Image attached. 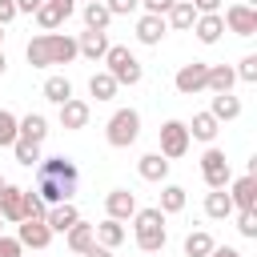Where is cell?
I'll use <instances>...</instances> for the list:
<instances>
[{
  "label": "cell",
  "mask_w": 257,
  "mask_h": 257,
  "mask_svg": "<svg viewBox=\"0 0 257 257\" xmlns=\"http://www.w3.org/2000/svg\"><path fill=\"white\" fill-rule=\"evenodd\" d=\"M185 128H189V137H197V141H213V137H217V120H213L209 112H197L193 124H185Z\"/></svg>",
  "instance_id": "1f68e13d"
},
{
  "label": "cell",
  "mask_w": 257,
  "mask_h": 257,
  "mask_svg": "<svg viewBox=\"0 0 257 257\" xmlns=\"http://www.w3.org/2000/svg\"><path fill=\"white\" fill-rule=\"evenodd\" d=\"M20 245H28V249H44L48 241H52V229L44 225V221H20V237H16Z\"/></svg>",
  "instance_id": "9a60e30c"
},
{
  "label": "cell",
  "mask_w": 257,
  "mask_h": 257,
  "mask_svg": "<svg viewBox=\"0 0 257 257\" xmlns=\"http://www.w3.org/2000/svg\"><path fill=\"white\" fill-rule=\"evenodd\" d=\"M237 76H241L245 84H253V80H257V56H245L241 68H237Z\"/></svg>",
  "instance_id": "8d00e7d4"
},
{
  "label": "cell",
  "mask_w": 257,
  "mask_h": 257,
  "mask_svg": "<svg viewBox=\"0 0 257 257\" xmlns=\"http://www.w3.org/2000/svg\"><path fill=\"white\" fill-rule=\"evenodd\" d=\"M12 16H16V4L12 0H0V24H8Z\"/></svg>",
  "instance_id": "7bdbcfd3"
},
{
  "label": "cell",
  "mask_w": 257,
  "mask_h": 257,
  "mask_svg": "<svg viewBox=\"0 0 257 257\" xmlns=\"http://www.w3.org/2000/svg\"><path fill=\"white\" fill-rule=\"evenodd\" d=\"M221 20H225L229 32H237V36H253V32H257V8H253V4H233Z\"/></svg>",
  "instance_id": "9c48e42d"
},
{
  "label": "cell",
  "mask_w": 257,
  "mask_h": 257,
  "mask_svg": "<svg viewBox=\"0 0 257 257\" xmlns=\"http://www.w3.org/2000/svg\"><path fill=\"white\" fill-rule=\"evenodd\" d=\"M76 181H80V173H76V165L68 161V157H40V165H36V197L44 201V205H64L72 193H76Z\"/></svg>",
  "instance_id": "6da1fadb"
},
{
  "label": "cell",
  "mask_w": 257,
  "mask_h": 257,
  "mask_svg": "<svg viewBox=\"0 0 257 257\" xmlns=\"http://www.w3.org/2000/svg\"><path fill=\"white\" fill-rule=\"evenodd\" d=\"M44 213H48V205L36 193H24V221H44Z\"/></svg>",
  "instance_id": "d590c367"
},
{
  "label": "cell",
  "mask_w": 257,
  "mask_h": 257,
  "mask_svg": "<svg viewBox=\"0 0 257 257\" xmlns=\"http://www.w3.org/2000/svg\"><path fill=\"white\" fill-rule=\"evenodd\" d=\"M237 229H241L245 237H257V209H249V213H241V221H237Z\"/></svg>",
  "instance_id": "74e56055"
},
{
  "label": "cell",
  "mask_w": 257,
  "mask_h": 257,
  "mask_svg": "<svg viewBox=\"0 0 257 257\" xmlns=\"http://www.w3.org/2000/svg\"><path fill=\"white\" fill-rule=\"evenodd\" d=\"M201 173H205V185L209 189H225L229 185V161H225V153L221 149H209L201 157Z\"/></svg>",
  "instance_id": "ba28073f"
},
{
  "label": "cell",
  "mask_w": 257,
  "mask_h": 257,
  "mask_svg": "<svg viewBox=\"0 0 257 257\" xmlns=\"http://www.w3.org/2000/svg\"><path fill=\"white\" fill-rule=\"evenodd\" d=\"M16 137H20V120L8 108H0V145H16Z\"/></svg>",
  "instance_id": "e575fe53"
},
{
  "label": "cell",
  "mask_w": 257,
  "mask_h": 257,
  "mask_svg": "<svg viewBox=\"0 0 257 257\" xmlns=\"http://www.w3.org/2000/svg\"><path fill=\"white\" fill-rule=\"evenodd\" d=\"M137 169H141V177H145V181H165V177H169V161H165L161 153L141 157V165H137Z\"/></svg>",
  "instance_id": "cb8c5ba5"
},
{
  "label": "cell",
  "mask_w": 257,
  "mask_h": 257,
  "mask_svg": "<svg viewBox=\"0 0 257 257\" xmlns=\"http://www.w3.org/2000/svg\"><path fill=\"white\" fill-rule=\"evenodd\" d=\"M229 201H233V209H241V213L257 209V173H245L241 181H233V193H229Z\"/></svg>",
  "instance_id": "30bf717a"
},
{
  "label": "cell",
  "mask_w": 257,
  "mask_h": 257,
  "mask_svg": "<svg viewBox=\"0 0 257 257\" xmlns=\"http://www.w3.org/2000/svg\"><path fill=\"white\" fill-rule=\"evenodd\" d=\"M0 40H4V32H0Z\"/></svg>",
  "instance_id": "816d5d0a"
},
{
  "label": "cell",
  "mask_w": 257,
  "mask_h": 257,
  "mask_svg": "<svg viewBox=\"0 0 257 257\" xmlns=\"http://www.w3.org/2000/svg\"><path fill=\"white\" fill-rule=\"evenodd\" d=\"M205 213H209L213 221L229 217V213H233V201H229V193H225V189H213V193L205 197Z\"/></svg>",
  "instance_id": "4316f807"
},
{
  "label": "cell",
  "mask_w": 257,
  "mask_h": 257,
  "mask_svg": "<svg viewBox=\"0 0 257 257\" xmlns=\"http://www.w3.org/2000/svg\"><path fill=\"white\" fill-rule=\"evenodd\" d=\"M189 153V128L181 120H165L161 124V157L173 161V157H185Z\"/></svg>",
  "instance_id": "8992f818"
},
{
  "label": "cell",
  "mask_w": 257,
  "mask_h": 257,
  "mask_svg": "<svg viewBox=\"0 0 257 257\" xmlns=\"http://www.w3.org/2000/svg\"><path fill=\"white\" fill-rule=\"evenodd\" d=\"M193 28H197V40H201V44H217L221 32H225V20H221L217 12H205V16H197Z\"/></svg>",
  "instance_id": "2e32d148"
},
{
  "label": "cell",
  "mask_w": 257,
  "mask_h": 257,
  "mask_svg": "<svg viewBox=\"0 0 257 257\" xmlns=\"http://www.w3.org/2000/svg\"><path fill=\"white\" fill-rule=\"evenodd\" d=\"M209 257H241V253H237V249H229V245H221V249H213Z\"/></svg>",
  "instance_id": "f6af8a7d"
},
{
  "label": "cell",
  "mask_w": 257,
  "mask_h": 257,
  "mask_svg": "<svg viewBox=\"0 0 257 257\" xmlns=\"http://www.w3.org/2000/svg\"><path fill=\"white\" fill-rule=\"evenodd\" d=\"M169 24H173V28H193V24H197V8H193L189 0H177V4L169 8Z\"/></svg>",
  "instance_id": "f1b7e54d"
},
{
  "label": "cell",
  "mask_w": 257,
  "mask_h": 257,
  "mask_svg": "<svg viewBox=\"0 0 257 257\" xmlns=\"http://www.w3.org/2000/svg\"><path fill=\"white\" fill-rule=\"evenodd\" d=\"M165 16H141V24H137V40L141 44H161V36H165Z\"/></svg>",
  "instance_id": "44dd1931"
},
{
  "label": "cell",
  "mask_w": 257,
  "mask_h": 257,
  "mask_svg": "<svg viewBox=\"0 0 257 257\" xmlns=\"http://www.w3.org/2000/svg\"><path fill=\"white\" fill-rule=\"evenodd\" d=\"M4 185H8V181H4V177H0V189H4Z\"/></svg>",
  "instance_id": "681fc988"
},
{
  "label": "cell",
  "mask_w": 257,
  "mask_h": 257,
  "mask_svg": "<svg viewBox=\"0 0 257 257\" xmlns=\"http://www.w3.org/2000/svg\"><path fill=\"white\" fill-rule=\"evenodd\" d=\"M84 257H108V249H104V245H92V249H88Z\"/></svg>",
  "instance_id": "bcb514c9"
},
{
  "label": "cell",
  "mask_w": 257,
  "mask_h": 257,
  "mask_svg": "<svg viewBox=\"0 0 257 257\" xmlns=\"http://www.w3.org/2000/svg\"><path fill=\"white\" fill-rule=\"evenodd\" d=\"M4 68H8V60H4V48H0V76H4Z\"/></svg>",
  "instance_id": "7dc6e473"
},
{
  "label": "cell",
  "mask_w": 257,
  "mask_h": 257,
  "mask_svg": "<svg viewBox=\"0 0 257 257\" xmlns=\"http://www.w3.org/2000/svg\"><path fill=\"white\" fill-rule=\"evenodd\" d=\"M193 8H197V16H205V12H217V4L221 0H189Z\"/></svg>",
  "instance_id": "b9f144b4"
},
{
  "label": "cell",
  "mask_w": 257,
  "mask_h": 257,
  "mask_svg": "<svg viewBox=\"0 0 257 257\" xmlns=\"http://www.w3.org/2000/svg\"><path fill=\"white\" fill-rule=\"evenodd\" d=\"M104 52H108V36L104 32H80V40H76V56H88V60H104Z\"/></svg>",
  "instance_id": "5bb4252c"
},
{
  "label": "cell",
  "mask_w": 257,
  "mask_h": 257,
  "mask_svg": "<svg viewBox=\"0 0 257 257\" xmlns=\"http://www.w3.org/2000/svg\"><path fill=\"white\" fill-rule=\"evenodd\" d=\"M104 209H108V217H112V221H124V217H133V213H137V197H133L128 189H112V193L104 197Z\"/></svg>",
  "instance_id": "4fadbf2b"
},
{
  "label": "cell",
  "mask_w": 257,
  "mask_h": 257,
  "mask_svg": "<svg viewBox=\"0 0 257 257\" xmlns=\"http://www.w3.org/2000/svg\"><path fill=\"white\" fill-rule=\"evenodd\" d=\"M48 137V120L40 116V112H28L24 120H20V141H32V145H40Z\"/></svg>",
  "instance_id": "603a6c76"
},
{
  "label": "cell",
  "mask_w": 257,
  "mask_h": 257,
  "mask_svg": "<svg viewBox=\"0 0 257 257\" xmlns=\"http://www.w3.org/2000/svg\"><path fill=\"white\" fill-rule=\"evenodd\" d=\"M133 217H137V245H141L145 253L165 249V241H169V233H165V213H161V209H137Z\"/></svg>",
  "instance_id": "3957f363"
},
{
  "label": "cell",
  "mask_w": 257,
  "mask_h": 257,
  "mask_svg": "<svg viewBox=\"0 0 257 257\" xmlns=\"http://www.w3.org/2000/svg\"><path fill=\"white\" fill-rule=\"evenodd\" d=\"M84 4H100V0H84Z\"/></svg>",
  "instance_id": "f907efd6"
},
{
  "label": "cell",
  "mask_w": 257,
  "mask_h": 257,
  "mask_svg": "<svg viewBox=\"0 0 257 257\" xmlns=\"http://www.w3.org/2000/svg\"><path fill=\"white\" fill-rule=\"evenodd\" d=\"M24 56H28V64H32V68H48V64H68V60L76 56V40H72V36H64V32H44V36L28 40Z\"/></svg>",
  "instance_id": "7a4b0ae2"
},
{
  "label": "cell",
  "mask_w": 257,
  "mask_h": 257,
  "mask_svg": "<svg viewBox=\"0 0 257 257\" xmlns=\"http://www.w3.org/2000/svg\"><path fill=\"white\" fill-rule=\"evenodd\" d=\"M92 233H96V245H104V249H116V245L124 241V229H120V221H112V217L100 221Z\"/></svg>",
  "instance_id": "d4e9b609"
},
{
  "label": "cell",
  "mask_w": 257,
  "mask_h": 257,
  "mask_svg": "<svg viewBox=\"0 0 257 257\" xmlns=\"http://www.w3.org/2000/svg\"><path fill=\"white\" fill-rule=\"evenodd\" d=\"M52 4H64V8H72V0H52Z\"/></svg>",
  "instance_id": "c3c4849f"
},
{
  "label": "cell",
  "mask_w": 257,
  "mask_h": 257,
  "mask_svg": "<svg viewBox=\"0 0 257 257\" xmlns=\"http://www.w3.org/2000/svg\"><path fill=\"white\" fill-rule=\"evenodd\" d=\"M20 249H24V245H20L16 237H0V257H20Z\"/></svg>",
  "instance_id": "60d3db41"
},
{
  "label": "cell",
  "mask_w": 257,
  "mask_h": 257,
  "mask_svg": "<svg viewBox=\"0 0 257 257\" xmlns=\"http://www.w3.org/2000/svg\"><path fill=\"white\" fill-rule=\"evenodd\" d=\"M177 0H145V16H165Z\"/></svg>",
  "instance_id": "ab89813d"
},
{
  "label": "cell",
  "mask_w": 257,
  "mask_h": 257,
  "mask_svg": "<svg viewBox=\"0 0 257 257\" xmlns=\"http://www.w3.org/2000/svg\"><path fill=\"white\" fill-rule=\"evenodd\" d=\"M12 4H16V12H36L44 0H12Z\"/></svg>",
  "instance_id": "ee69618b"
},
{
  "label": "cell",
  "mask_w": 257,
  "mask_h": 257,
  "mask_svg": "<svg viewBox=\"0 0 257 257\" xmlns=\"http://www.w3.org/2000/svg\"><path fill=\"white\" fill-rule=\"evenodd\" d=\"M96 245V233H92V225H84V221H76L72 229H68V249L76 253V257H84L88 249Z\"/></svg>",
  "instance_id": "ffe728a7"
},
{
  "label": "cell",
  "mask_w": 257,
  "mask_h": 257,
  "mask_svg": "<svg viewBox=\"0 0 257 257\" xmlns=\"http://www.w3.org/2000/svg\"><path fill=\"white\" fill-rule=\"evenodd\" d=\"M108 257H112V253H108Z\"/></svg>",
  "instance_id": "f5cc1de1"
},
{
  "label": "cell",
  "mask_w": 257,
  "mask_h": 257,
  "mask_svg": "<svg viewBox=\"0 0 257 257\" xmlns=\"http://www.w3.org/2000/svg\"><path fill=\"white\" fill-rule=\"evenodd\" d=\"M0 221H24V189L16 185H4L0 189Z\"/></svg>",
  "instance_id": "8fae6325"
},
{
  "label": "cell",
  "mask_w": 257,
  "mask_h": 257,
  "mask_svg": "<svg viewBox=\"0 0 257 257\" xmlns=\"http://www.w3.org/2000/svg\"><path fill=\"white\" fill-rule=\"evenodd\" d=\"M80 221V213H76V205H48V213H44V225L52 229V233H68L72 225Z\"/></svg>",
  "instance_id": "7c38bea8"
},
{
  "label": "cell",
  "mask_w": 257,
  "mask_h": 257,
  "mask_svg": "<svg viewBox=\"0 0 257 257\" xmlns=\"http://www.w3.org/2000/svg\"><path fill=\"white\" fill-rule=\"evenodd\" d=\"M12 149H16V161H20L24 169L40 165V145H32V141H20V137H16V145H12Z\"/></svg>",
  "instance_id": "836d02e7"
},
{
  "label": "cell",
  "mask_w": 257,
  "mask_h": 257,
  "mask_svg": "<svg viewBox=\"0 0 257 257\" xmlns=\"http://www.w3.org/2000/svg\"><path fill=\"white\" fill-rule=\"evenodd\" d=\"M108 20H112V12L104 8V0H100V4H84V24H88L92 32H104Z\"/></svg>",
  "instance_id": "4dcf8cb0"
},
{
  "label": "cell",
  "mask_w": 257,
  "mask_h": 257,
  "mask_svg": "<svg viewBox=\"0 0 257 257\" xmlns=\"http://www.w3.org/2000/svg\"><path fill=\"white\" fill-rule=\"evenodd\" d=\"M72 16V8H64V4H52V0H44L40 8H36V24L44 28V32H52L60 20H68Z\"/></svg>",
  "instance_id": "ac0fdd59"
},
{
  "label": "cell",
  "mask_w": 257,
  "mask_h": 257,
  "mask_svg": "<svg viewBox=\"0 0 257 257\" xmlns=\"http://www.w3.org/2000/svg\"><path fill=\"white\" fill-rule=\"evenodd\" d=\"M44 96H48L52 104L72 100V80H68V76H48V80H44Z\"/></svg>",
  "instance_id": "484cf974"
},
{
  "label": "cell",
  "mask_w": 257,
  "mask_h": 257,
  "mask_svg": "<svg viewBox=\"0 0 257 257\" xmlns=\"http://www.w3.org/2000/svg\"><path fill=\"white\" fill-rule=\"evenodd\" d=\"M157 209H161V213H181V209H185V189H181V185H165Z\"/></svg>",
  "instance_id": "d6a6232c"
},
{
  "label": "cell",
  "mask_w": 257,
  "mask_h": 257,
  "mask_svg": "<svg viewBox=\"0 0 257 257\" xmlns=\"http://www.w3.org/2000/svg\"><path fill=\"white\" fill-rule=\"evenodd\" d=\"M205 76H209V64L205 60H189V64H181V72H177V92L181 96H193V92H201L205 88Z\"/></svg>",
  "instance_id": "52a82bcc"
},
{
  "label": "cell",
  "mask_w": 257,
  "mask_h": 257,
  "mask_svg": "<svg viewBox=\"0 0 257 257\" xmlns=\"http://www.w3.org/2000/svg\"><path fill=\"white\" fill-rule=\"evenodd\" d=\"M104 137H108L112 149H128V145L141 137V112H137V108H116Z\"/></svg>",
  "instance_id": "5b68a950"
},
{
  "label": "cell",
  "mask_w": 257,
  "mask_h": 257,
  "mask_svg": "<svg viewBox=\"0 0 257 257\" xmlns=\"http://www.w3.org/2000/svg\"><path fill=\"white\" fill-rule=\"evenodd\" d=\"M209 116H213V120H237V116H241V100H237L233 92H217Z\"/></svg>",
  "instance_id": "d6986e66"
},
{
  "label": "cell",
  "mask_w": 257,
  "mask_h": 257,
  "mask_svg": "<svg viewBox=\"0 0 257 257\" xmlns=\"http://www.w3.org/2000/svg\"><path fill=\"white\" fill-rule=\"evenodd\" d=\"M217 245H213V237L205 233V229H197V233H189L185 237V257H209Z\"/></svg>",
  "instance_id": "83f0119b"
},
{
  "label": "cell",
  "mask_w": 257,
  "mask_h": 257,
  "mask_svg": "<svg viewBox=\"0 0 257 257\" xmlns=\"http://www.w3.org/2000/svg\"><path fill=\"white\" fill-rule=\"evenodd\" d=\"M104 64H108V76H112L116 84H141V76H145L141 60H137V56L124 48V44H108Z\"/></svg>",
  "instance_id": "277c9868"
},
{
  "label": "cell",
  "mask_w": 257,
  "mask_h": 257,
  "mask_svg": "<svg viewBox=\"0 0 257 257\" xmlns=\"http://www.w3.org/2000/svg\"><path fill=\"white\" fill-rule=\"evenodd\" d=\"M137 4H141V0H108V4H104V8H108V12H112V16H128V12H133V8H137Z\"/></svg>",
  "instance_id": "f35d334b"
},
{
  "label": "cell",
  "mask_w": 257,
  "mask_h": 257,
  "mask_svg": "<svg viewBox=\"0 0 257 257\" xmlns=\"http://www.w3.org/2000/svg\"><path fill=\"white\" fill-rule=\"evenodd\" d=\"M84 124H88V104L76 100V96L64 100L60 104V128H84Z\"/></svg>",
  "instance_id": "e0dca14e"
},
{
  "label": "cell",
  "mask_w": 257,
  "mask_h": 257,
  "mask_svg": "<svg viewBox=\"0 0 257 257\" xmlns=\"http://www.w3.org/2000/svg\"><path fill=\"white\" fill-rule=\"evenodd\" d=\"M88 92H92L96 100H112V96H116V80H112L108 72H92V76H88Z\"/></svg>",
  "instance_id": "f546056e"
},
{
  "label": "cell",
  "mask_w": 257,
  "mask_h": 257,
  "mask_svg": "<svg viewBox=\"0 0 257 257\" xmlns=\"http://www.w3.org/2000/svg\"><path fill=\"white\" fill-rule=\"evenodd\" d=\"M233 80H237V72H233L229 64H209L205 88H213V92H229V88H233Z\"/></svg>",
  "instance_id": "7402d4cb"
}]
</instances>
